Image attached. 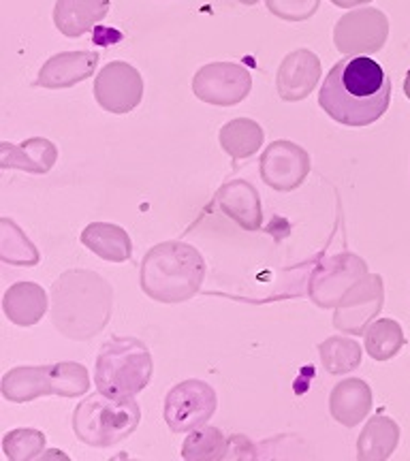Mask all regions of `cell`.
<instances>
[{
	"instance_id": "1",
	"label": "cell",
	"mask_w": 410,
	"mask_h": 461,
	"mask_svg": "<svg viewBox=\"0 0 410 461\" xmlns=\"http://www.w3.org/2000/svg\"><path fill=\"white\" fill-rule=\"evenodd\" d=\"M389 75L368 56L338 60L319 92L321 109L344 126L374 124L389 109Z\"/></svg>"
},
{
	"instance_id": "2",
	"label": "cell",
	"mask_w": 410,
	"mask_h": 461,
	"mask_svg": "<svg viewBox=\"0 0 410 461\" xmlns=\"http://www.w3.org/2000/svg\"><path fill=\"white\" fill-rule=\"evenodd\" d=\"M112 297V286L99 274L71 269L51 288V319L67 338L88 339L107 325Z\"/></svg>"
},
{
	"instance_id": "3",
	"label": "cell",
	"mask_w": 410,
	"mask_h": 461,
	"mask_svg": "<svg viewBox=\"0 0 410 461\" xmlns=\"http://www.w3.org/2000/svg\"><path fill=\"white\" fill-rule=\"evenodd\" d=\"M204 276V257L184 241L154 246L141 263V288L163 303H180L197 295Z\"/></svg>"
},
{
	"instance_id": "4",
	"label": "cell",
	"mask_w": 410,
	"mask_h": 461,
	"mask_svg": "<svg viewBox=\"0 0 410 461\" xmlns=\"http://www.w3.org/2000/svg\"><path fill=\"white\" fill-rule=\"evenodd\" d=\"M152 372V355L141 339L112 338L101 346L96 359V389L115 400L132 397L148 387Z\"/></svg>"
},
{
	"instance_id": "5",
	"label": "cell",
	"mask_w": 410,
	"mask_h": 461,
	"mask_svg": "<svg viewBox=\"0 0 410 461\" xmlns=\"http://www.w3.org/2000/svg\"><path fill=\"white\" fill-rule=\"evenodd\" d=\"M141 420L140 403L132 397H107L95 393L79 403L73 412L75 436L86 445L103 448L120 445L137 429Z\"/></svg>"
},
{
	"instance_id": "6",
	"label": "cell",
	"mask_w": 410,
	"mask_h": 461,
	"mask_svg": "<svg viewBox=\"0 0 410 461\" xmlns=\"http://www.w3.org/2000/svg\"><path fill=\"white\" fill-rule=\"evenodd\" d=\"M88 370L73 361L41 367H15L3 378V395L9 402H31L43 395L79 397L88 393Z\"/></svg>"
},
{
	"instance_id": "7",
	"label": "cell",
	"mask_w": 410,
	"mask_h": 461,
	"mask_svg": "<svg viewBox=\"0 0 410 461\" xmlns=\"http://www.w3.org/2000/svg\"><path fill=\"white\" fill-rule=\"evenodd\" d=\"M216 411V393L204 380H187L176 384L165 400V420L171 431H193L204 428Z\"/></svg>"
},
{
	"instance_id": "8",
	"label": "cell",
	"mask_w": 410,
	"mask_h": 461,
	"mask_svg": "<svg viewBox=\"0 0 410 461\" xmlns=\"http://www.w3.org/2000/svg\"><path fill=\"white\" fill-rule=\"evenodd\" d=\"M252 77L246 67L235 62H212L201 67L193 79V92L199 101L216 107H233L248 96Z\"/></svg>"
},
{
	"instance_id": "9",
	"label": "cell",
	"mask_w": 410,
	"mask_h": 461,
	"mask_svg": "<svg viewBox=\"0 0 410 461\" xmlns=\"http://www.w3.org/2000/svg\"><path fill=\"white\" fill-rule=\"evenodd\" d=\"M143 79L129 62L114 60L95 79V99L109 113H129L141 103Z\"/></svg>"
},
{
	"instance_id": "10",
	"label": "cell",
	"mask_w": 410,
	"mask_h": 461,
	"mask_svg": "<svg viewBox=\"0 0 410 461\" xmlns=\"http://www.w3.org/2000/svg\"><path fill=\"white\" fill-rule=\"evenodd\" d=\"M389 24L383 11L357 9L346 14L333 28V43L342 54H369L387 41Z\"/></svg>"
},
{
	"instance_id": "11",
	"label": "cell",
	"mask_w": 410,
	"mask_h": 461,
	"mask_svg": "<svg viewBox=\"0 0 410 461\" xmlns=\"http://www.w3.org/2000/svg\"><path fill=\"white\" fill-rule=\"evenodd\" d=\"M310 173V157L293 141H274L261 157V177L269 188L291 193L299 188Z\"/></svg>"
},
{
	"instance_id": "12",
	"label": "cell",
	"mask_w": 410,
	"mask_h": 461,
	"mask_svg": "<svg viewBox=\"0 0 410 461\" xmlns=\"http://www.w3.org/2000/svg\"><path fill=\"white\" fill-rule=\"evenodd\" d=\"M383 288H380V278L372 276V278L357 282L346 291V295L340 299L336 319L333 325L340 331L349 333H361L366 330L368 321L372 319L374 312L380 310V302H383Z\"/></svg>"
},
{
	"instance_id": "13",
	"label": "cell",
	"mask_w": 410,
	"mask_h": 461,
	"mask_svg": "<svg viewBox=\"0 0 410 461\" xmlns=\"http://www.w3.org/2000/svg\"><path fill=\"white\" fill-rule=\"evenodd\" d=\"M321 79V60L314 51L297 50L291 51L278 68V95L282 101L297 103L304 101Z\"/></svg>"
},
{
	"instance_id": "14",
	"label": "cell",
	"mask_w": 410,
	"mask_h": 461,
	"mask_svg": "<svg viewBox=\"0 0 410 461\" xmlns=\"http://www.w3.org/2000/svg\"><path fill=\"white\" fill-rule=\"evenodd\" d=\"M99 65V51H65V54L51 56L45 62L37 77L39 88H71V86L84 82L95 73Z\"/></svg>"
},
{
	"instance_id": "15",
	"label": "cell",
	"mask_w": 410,
	"mask_h": 461,
	"mask_svg": "<svg viewBox=\"0 0 410 461\" xmlns=\"http://www.w3.org/2000/svg\"><path fill=\"white\" fill-rule=\"evenodd\" d=\"M214 205L246 230L261 229L263 212L257 188L244 180L227 182L218 190Z\"/></svg>"
},
{
	"instance_id": "16",
	"label": "cell",
	"mask_w": 410,
	"mask_h": 461,
	"mask_svg": "<svg viewBox=\"0 0 410 461\" xmlns=\"http://www.w3.org/2000/svg\"><path fill=\"white\" fill-rule=\"evenodd\" d=\"M109 14V0H58L54 24L68 39L95 31Z\"/></svg>"
},
{
	"instance_id": "17",
	"label": "cell",
	"mask_w": 410,
	"mask_h": 461,
	"mask_svg": "<svg viewBox=\"0 0 410 461\" xmlns=\"http://www.w3.org/2000/svg\"><path fill=\"white\" fill-rule=\"evenodd\" d=\"M58 158V149L50 140L32 137L20 146L0 143V169H20L26 173H48Z\"/></svg>"
},
{
	"instance_id": "18",
	"label": "cell",
	"mask_w": 410,
	"mask_h": 461,
	"mask_svg": "<svg viewBox=\"0 0 410 461\" xmlns=\"http://www.w3.org/2000/svg\"><path fill=\"white\" fill-rule=\"evenodd\" d=\"M369 406H372V393L360 378H346L338 383L329 400V411L344 428H355L369 412Z\"/></svg>"
},
{
	"instance_id": "19",
	"label": "cell",
	"mask_w": 410,
	"mask_h": 461,
	"mask_svg": "<svg viewBox=\"0 0 410 461\" xmlns=\"http://www.w3.org/2000/svg\"><path fill=\"white\" fill-rule=\"evenodd\" d=\"M3 310L11 322L17 327H31L41 321L48 310V295L39 285L32 282H17L5 293Z\"/></svg>"
},
{
	"instance_id": "20",
	"label": "cell",
	"mask_w": 410,
	"mask_h": 461,
	"mask_svg": "<svg viewBox=\"0 0 410 461\" xmlns=\"http://www.w3.org/2000/svg\"><path fill=\"white\" fill-rule=\"evenodd\" d=\"M82 244L96 257L112 263H126L132 255L129 233L112 222H92L82 230Z\"/></svg>"
},
{
	"instance_id": "21",
	"label": "cell",
	"mask_w": 410,
	"mask_h": 461,
	"mask_svg": "<svg viewBox=\"0 0 410 461\" xmlns=\"http://www.w3.org/2000/svg\"><path fill=\"white\" fill-rule=\"evenodd\" d=\"M218 140H221L224 152L233 158V163H238V160L251 158L263 146V129L255 120L235 118L223 126Z\"/></svg>"
},
{
	"instance_id": "22",
	"label": "cell",
	"mask_w": 410,
	"mask_h": 461,
	"mask_svg": "<svg viewBox=\"0 0 410 461\" xmlns=\"http://www.w3.org/2000/svg\"><path fill=\"white\" fill-rule=\"evenodd\" d=\"M397 440V425L389 419H372L368 428L357 440V455L361 459H385L396 448Z\"/></svg>"
},
{
	"instance_id": "23",
	"label": "cell",
	"mask_w": 410,
	"mask_h": 461,
	"mask_svg": "<svg viewBox=\"0 0 410 461\" xmlns=\"http://www.w3.org/2000/svg\"><path fill=\"white\" fill-rule=\"evenodd\" d=\"M321 361L325 370L333 376L338 374L353 372L361 363V348L353 339L346 338H329L325 342L319 344Z\"/></svg>"
},
{
	"instance_id": "24",
	"label": "cell",
	"mask_w": 410,
	"mask_h": 461,
	"mask_svg": "<svg viewBox=\"0 0 410 461\" xmlns=\"http://www.w3.org/2000/svg\"><path fill=\"white\" fill-rule=\"evenodd\" d=\"M0 258L14 265L39 263V250L9 218L0 221Z\"/></svg>"
},
{
	"instance_id": "25",
	"label": "cell",
	"mask_w": 410,
	"mask_h": 461,
	"mask_svg": "<svg viewBox=\"0 0 410 461\" xmlns=\"http://www.w3.org/2000/svg\"><path fill=\"white\" fill-rule=\"evenodd\" d=\"M227 440L223 431L216 428H197L193 429L182 447V457L193 461L204 459H223L227 455Z\"/></svg>"
},
{
	"instance_id": "26",
	"label": "cell",
	"mask_w": 410,
	"mask_h": 461,
	"mask_svg": "<svg viewBox=\"0 0 410 461\" xmlns=\"http://www.w3.org/2000/svg\"><path fill=\"white\" fill-rule=\"evenodd\" d=\"M402 346V331L396 321H377L366 333V348L377 361L389 359Z\"/></svg>"
},
{
	"instance_id": "27",
	"label": "cell",
	"mask_w": 410,
	"mask_h": 461,
	"mask_svg": "<svg viewBox=\"0 0 410 461\" xmlns=\"http://www.w3.org/2000/svg\"><path fill=\"white\" fill-rule=\"evenodd\" d=\"M45 447V436L37 429L9 431L3 440V451L11 461H31L39 457Z\"/></svg>"
},
{
	"instance_id": "28",
	"label": "cell",
	"mask_w": 410,
	"mask_h": 461,
	"mask_svg": "<svg viewBox=\"0 0 410 461\" xmlns=\"http://www.w3.org/2000/svg\"><path fill=\"white\" fill-rule=\"evenodd\" d=\"M319 5L321 0H268V9L285 22L310 20Z\"/></svg>"
},
{
	"instance_id": "29",
	"label": "cell",
	"mask_w": 410,
	"mask_h": 461,
	"mask_svg": "<svg viewBox=\"0 0 410 461\" xmlns=\"http://www.w3.org/2000/svg\"><path fill=\"white\" fill-rule=\"evenodd\" d=\"M336 7H342V9H351V7H357V5H363V3H369V0H332Z\"/></svg>"
},
{
	"instance_id": "30",
	"label": "cell",
	"mask_w": 410,
	"mask_h": 461,
	"mask_svg": "<svg viewBox=\"0 0 410 461\" xmlns=\"http://www.w3.org/2000/svg\"><path fill=\"white\" fill-rule=\"evenodd\" d=\"M404 92H406V96L410 99V71L406 75V82H404Z\"/></svg>"
},
{
	"instance_id": "31",
	"label": "cell",
	"mask_w": 410,
	"mask_h": 461,
	"mask_svg": "<svg viewBox=\"0 0 410 461\" xmlns=\"http://www.w3.org/2000/svg\"><path fill=\"white\" fill-rule=\"evenodd\" d=\"M240 3H241V5H257L259 0H240Z\"/></svg>"
}]
</instances>
